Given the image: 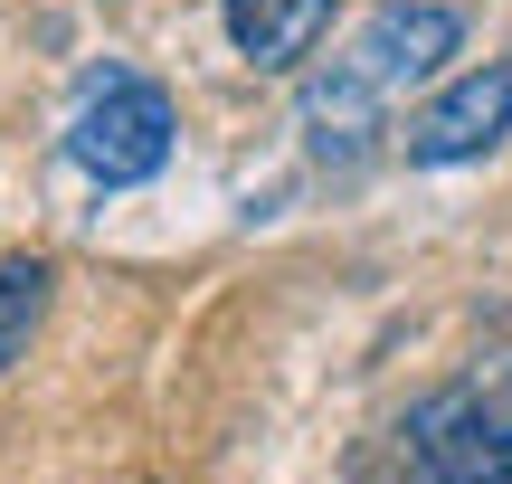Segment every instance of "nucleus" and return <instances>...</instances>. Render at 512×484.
Segmentation results:
<instances>
[{"instance_id":"obj_1","label":"nucleus","mask_w":512,"mask_h":484,"mask_svg":"<svg viewBox=\"0 0 512 484\" xmlns=\"http://www.w3.org/2000/svg\"><path fill=\"white\" fill-rule=\"evenodd\" d=\"M389 484H512V371L418 399L380 447Z\"/></svg>"},{"instance_id":"obj_2","label":"nucleus","mask_w":512,"mask_h":484,"mask_svg":"<svg viewBox=\"0 0 512 484\" xmlns=\"http://www.w3.org/2000/svg\"><path fill=\"white\" fill-rule=\"evenodd\" d=\"M67 152H76V171L105 181V190L152 181V171L171 162V95L152 86V76H105V86H86V105H76V124H67Z\"/></svg>"},{"instance_id":"obj_3","label":"nucleus","mask_w":512,"mask_h":484,"mask_svg":"<svg viewBox=\"0 0 512 484\" xmlns=\"http://www.w3.org/2000/svg\"><path fill=\"white\" fill-rule=\"evenodd\" d=\"M512 133V57H494V67H475V76H456L446 95H427L418 114H408V162L418 171H456V162H484Z\"/></svg>"},{"instance_id":"obj_4","label":"nucleus","mask_w":512,"mask_h":484,"mask_svg":"<svg viewBox=\"0 0 512 484\" xmlns=\"http://www.w3.org/2000/svg\"><path fill=\"white\" fill-rule=\"evenodd\" d=\"M456 38H465L456 10H437V0H389V10L351 38V67H361L380 95H399V86H427V76L456 57Z\"/></svg>"},{"instance_id":"obj_5","label":"nucleus","mask_w":512,"mask_h":484,"mask_svg":"<svg viewBox=\"0 0 512 484\" xmlns=\"http://www.w3.org/2000/svg\"><path fill=\"white\" fill-rule=\"evenodd\" d=\"M304 133H313V162H361V152L389 133V95L370 86L351 57H332V67L304 86Z\"/></svg>"},{"instance_id":"obj_6","label":"nucleus","mask_w":512,"mask_h":484,"mask_svg":"<svg viewBox=\"0 0 512 484\" xmlns=\"http://www.w3.org/2000/svg\"><path fill=\"white\" fill-rule=\"evenodd\" d=\"M219 19H228V48H238L247 67L285 76V67H304V57L332 38L342 0H219Z\"/></svg>"},{"instance_id":"obj_7","label":"nucleus","mask_w":512,"mask_h":484,"mask_svg":"<svg viewBox=\"0 0 512 484\" xmlns=\"http://www.w3.org/2000/svg\"><path fill=\"white\" fill-rule=\"evenodd\" d=\"M38 314H48V266H38V257H10V266H0V371L29 352Z\"/></svg>"}]
</instances>
